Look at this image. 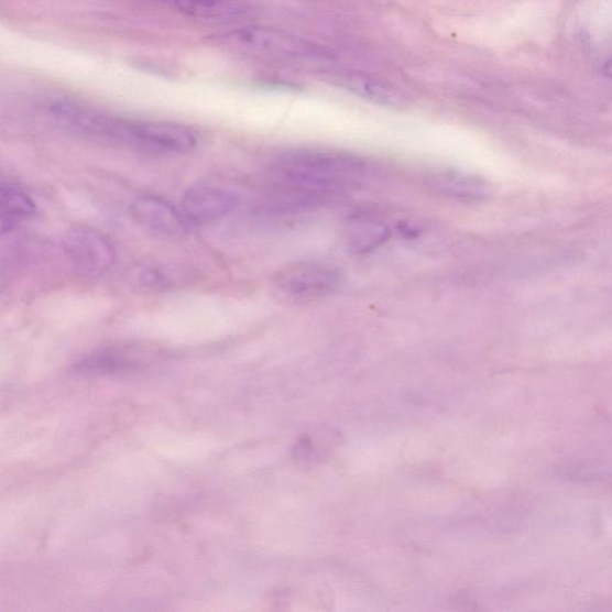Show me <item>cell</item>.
<instances>
[{
  "instance_id": "8fae6325",
  "label": "cell",
  "mask_w": 612,
  "mask_h": 612,
  "mask_svg": "<svg viewBox=\"0 0 612 612\" xmlns=\"http://www.w3.org/2000/svg\"><path fill=\"white\" fill-rule=\"evenodd\" d=\"M347 88L363 99L389 108H405L408 97L405 92L379 78L352 75L346 81Z\"/></svg>"
},
{
  "instance_id": "8992f818",
  "label": "cell",
  "mask_w": 612,
  "mask_h": 612,
  "mask_svg": "<svg viewBox=\"0 0 612 612\" xmlns=\"http://www.w3.org/2000/svg\"><path fill=\"white\" fill-rule=\"evenodd\" d=\"M51 110L55 119L83 134L103 139V141L131 144V121L72 102L54 103Z\"/></svg>"
},
{
  "instance_id": "5bb4252c",
  "label": "cell",
  "mask_w": 612,
  "mask_h": 612,
  "mask_svg": "<svg viewBox=\"0 0 612 612\" xmlns=\"http://www.w3.org/2000/svg\"><path fill=\"white\" fill-rule=\"evenodd\" d=\"M340 434L331 428H319L304 434L292 449V458L302 465L319 463L340 445Z\"/></svg>"
},
{
  "instance_id": "9a60e30c",
  "label": "cell",
  "mask_w": 612,
  "mask_h": 612,
  "mask_svg": "<svg viewBox=\"0 0 612 612\" xmlns=\"http://www.w3.org/2000/svg\"><path fill=\"white\" fill-rule=\"evenodd\" d=\"M427 184L444 196L456 199L476 200L483 198L487 194L483 181L457 172H440L429 175Z\"/></svg>"
},
{
  "instance_id": "2e32d148",
  "label": "cell",
  "mask_w": 612,
  "mask_h": 612,
  "mask_svg": "<svg viewBox=\"0 0 612 612\" xmlns=\"http://www.w3.org/2000/svg\"><path fill=\"white\" fill-rule=\"evenodd\" d=\"M185 275L183 269L168 264H145L131 273V283L142 289L162 291L178 285Z\"/></svg>"
},
{
  "instance_id": "e0dca14e",
  "label": "cell",
  "mask_w": 612,
  "mask_h": 612,
  "mask_svg": "<svg viewBox=\"0 0 612 612\" xmlns=\"http://www.w3.org/2000/svg\"><path fill=\"white\" fill-rule=\"evenodd\" d=\"M603 72L608 78L612 79V55L604 64Z\"/></svg>"
},
{
  "instance_id": "5b68a950",
  "label": "cell",
  "mask_w": 612,
  "mask_h": 612,
  "mask_svg": "<svg viewBox=\"0 0 612 612\" xmlns=\"http://www.w3.org/2000/svg\"><path fill=\"white\" fill-rule=\"evenodd\" d=\"M64 250L78 272L96 277L113 266L117 252L106 236L88 227L69 230L64 239Z\"/></svg>"
},
{
  "instance_id": "9c48e42d",
  "label": "cell",
  "mask_w": 612,
  "mask_h": 612,
  "mask_svg": "<svg viewBox=\"0 0 612 612\" xmlns=\"http://www.w3.org/2000/svg\"><path fill=\"white\" fill-rule=\"evenodd\" d=\"M130 214L139 226L161 234H185L190 227L183 211L156 196L135 198L130 205Z\"/></svg>"
},
{
  "instance_id": "6da1fadb",
  "label": "cell",
  "mask_w": 612,
  "mask_h": 612,
  "mask_svg": "<svg viewBox=\"0 0 612 612\" xmlns=\"http://www.w3.org/2000/svg\"><path fill=\"white\" fill-rule=\"evenodd\" d=\"M365 168L363 161L346 153L292 150L272 160L269 174L282 190L316 201L357 187L364 178Z\"/></svg>"
},
{
  "instance_id": "ba28073f",
  "label": "cell",
  "mask_w": 612,
  "mask_h": 612,
  "mask_svg": "<svg viewBox=\"0 0 612 612\" xmlns=\"http://www.w3.org/2000/svg\"><path fill=\"white\" fill-rule=\"evenodd\" d=\"M239 198L230 190L211 185L190 187L183 198V211L189 226H210L230 215Z\"/></svg>"
},
{
  "instance_id": "7a4b0ae2",
  "label": "cell",
  "mask_w": 612,
  "mask_h": 612,
  "mask_svg": "<svg viewBox=\"0 0 612 612\" xmlns=\"http://www.w3.org/2000/svg\"><path fill=\"white\" fill-rule=\"evenodd\" d=\"M343 283V273L327 262H298L277 272L272 281L275 298L287 305H305L323 300Z\"/></svg>"
},
{
  "instance_id": "277c9868",
  "label": "cell",
  "mask_w": 612,
  "mask_h": 612,
  "mask_svg": "<svg viewBox=\"0 0 612 612\" xmlns=\"http://www.w3.org/2000/svg\"><path fill=\"white\" fill-rule=\"evenodd\" d=\"M230 41L248 52L297 61H326L329 53L308 40L264 26H248L230 35Z\"/></svg>"
},
{
  "instance_id": "52a82bcc",
  "label": "cell",
  "mask_w": 612,
  "mask_h": 612,
  "mask_svg": "<svg viewBox=\"0 0 612 612\" xmlns=\"http://www.w3.org/2000/svg\"><path fill=\"white\" fill-rule=\"evenodd\" d=\"M197 144L198 136L184 124L132 122L131 146L159 153H186Z\"/></svg>"
},
{
  "instance_id": "3957f363",
  "label": "cell",
  "mask_w": 612,
  "mask_h": 612,
  "mask_svg": "<svg viewBox=\"0 0 612 612\" xmlns=\"http://www.w3.org/2000/svg\"><path fill=\"white\" fill-rule=\"evenodd\" d=\"M166 357L159 347L142 342H119L101 347L75 365L76 372L88 375H117L145 371Z\"/></svg>"
},
{
  "instance_id": "4fadbf2b",
  "label": "cell",
  "mask_w": 612,
  "mask_h": 612,
  "mask_svg": "<svg viewBox=\"0 0 612 612\" xmlns=\"http://www.w3.org/2000/svg\"><path fill=\"white\" fill-rule=\"evenodd\" d=\"M176 8L186 15L212 22H230L240 19L244 10L232 0H156Z\"/></svg>"
},
{
  "instance_id": "30bf717a",
  "label": "cell",
  "mask_w": 612,
  "mask_h": 612,
  "mask_svg": "<svg viewBox=\"0 0 612 612\" xmlns=\"http://www.w3.org/2000/svg\"><path fill=\"white\" fill-rule=\"evenodd\" d=\"M391 238V229L374 216L357 215L347 221L346 244L356 254H369Z\"/></svg>"
},
{
  "instance_id": "7c38bea8",
  "label": "cell",
  "mask_w": 612,
  "mask_h": 612,
  "mask_svg": "<svg viewBox=\"0 0 612 612\" xmlns=\"http://www.w3.org/2000/svg\"><path fill=\"white\" fill-rule=\"evenodd\" d=\"M36 214V204L24 189L18 185L3 184L0 187V225L8 233Z\"/></svg>"
}]
</instances>
